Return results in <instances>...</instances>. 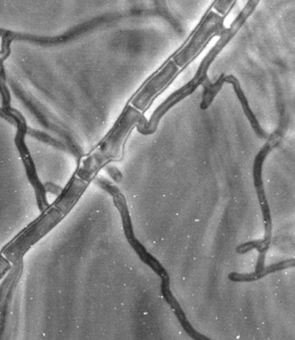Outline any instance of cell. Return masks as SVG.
I'll use <instances>...</instances> for the list:
<instances>
[{
	"label": "cell",
	"instance_id": "6da1fadb",
	"mask_svg": "<svg viewBox=\"0 0 295 340\" xmlns=\"http://www.w3.org/2000/svg\"><path fill=\"white\" fill-rule=\"evenodd\" d=\"M89 186L72 175L61 194L38 217L21 229L0 249L7 260L14 265L22 261L33 247L51 233L66 219L80 202Z\"/></svg>",
	"mask_w": 295,
	"mask_h": 340
},
{
	"label": "cell",
	"instance_id": "7a4b0ae2",
	"mask_svg": "<svg viewBox=\"0 0 295 340\" xmlns=\"http://www.w3.org/2000/svg\"><path fill=\"white\" fill-rule=\"evenodd\" d=\"M93 183H95L99 188L106 192L112 197L113 203L115 208L117 210L120 217H121V223H122V229L125 234L127 243L130 247L135 250L138 256L140 257L141 261L152 269L156 275L160 277V291L161 295L163 296L164 300L169 305L170 308L173 311L176 318L178 319V322L180 323L181 326L183 330L187 332L190 337L195 340H211L206 336L198 332L190 322L188 318L185 315L180 304L178 303V300L176 299L172 290H171V278L169 273L167 272L165 267L159 263V260L155 258L152 254L147 251L146 247L138 240L135 236L133 225H132V218L130 215L127 202L126 197L121 192L116 185L109 180L108 178L104 177L98 176Z\"/></svg>",
	"mask_w": 295,
	"mask_h": 340
},
{
	"label": "cell",
	"instance_id": "3957f363",
	"mask_svg": "<svg viewBox=\"0 0 295 340\" xmlns=\"http://www.w3.org/2000/svg\"><path fill=\"white\" fill-rule=\"evenodd\" d=\"M259 1H249L245 5L242 12L237 15L234 22L231 23L229 28H226L224 32H222L220 37L215 45L212 47L209 53L204 57V59L201 62L200 65L198 67V70L188 83L181 87L180 89L176 90L174 93L170 94L167 100H164L160 105L155 109L150 120H146L145 116L141 118L140 122L137 124V130L143 135H153L157 131L158 125L160 123L162 118L167 115V112L172 109L175 105L180 102L183 99L188 97L189 95L193 94L198 87L204 83V81L208 77V70L212 63L214 62L218 54L220 53L224 47L232 40L233 37H235L236 33L239 32L244 25L247 19L251 16L256 6H258Z\"/></svg>",
	"mask_w": 295,
	"mask_h": 340
},
{
	"label": "cell",
	"instance_id": "277c9868",
	"mask_svg": "<svg viewBox=\"0 0 295 340\" xmlns=\"http://www.w3.org/2000/svg\"><path fill=\"white\" fill-rule=\"evenodd\" d=\"M143 116V114L133 107H126L115 126L97 147L77 164L73 176L89 186L98 177L101 169L112 162L121 161L124 157V150L129 135Z\"/></svg>",
	"mask_w": 295,
	"mask_h": 340
},
{
	"label": "cell",
	"instance_id": "5b68a950",
	"mask_svg": "<svg viewBox=\"0 0 295 340\" xmlns=\"http://www.w3.org/2000/svg\"><path fill=\"white\" fill-rule=\"evenodd\" d=\"M3 110L7 116L12 118L13 120V126L17 127V134L15 136V145L20 155L27 179L33 189L37 207L39 212H43V210H45L49 206V201L48 199V194L45 192L44 185L38 176V170L33 158L30 152L28 146L26 145L25 137L27 135L28 126L26 123L25 118L23 117L20 112L12 107L3 109Z\"/></svg>",
	"mask_w": 295,
	"mask_h": 340
},
{
	"label": "cell",
	"instance_id": "8992f818",
	"mask_svg": "<svg viewBox=\"0 0 295 340\" xmlns=\"http://www.w3.org/2000/svg\"><path fill=\"white\" fill-rule=\"evenodd\" d=\"M12 90L14 91L15 94L19 98L22 102L25 104L26 108L32 111L35 117L37 118L38 122L44 126L45 128L49 129V131L54 132L55 134L59 135L63 141L69 144V146L76 150H83L80 146H78L72 135H70L69 130L61 123L60 121L52 115L51 113L46 109L45 107L38 102L32 94L27 93L24 89L18 85L15 82L11 83Z\"/></svg>",
	"mask_w": 295,
	"mask_h": 340
},
{
	"label": "cell",
	"instance_id": "52a82bcc",
	"mask_svg": "<svg viewBox=\"0 0 295 340\" xmlns=\"http://www.w3.org/2000/svg\"><path fill=\"white\" fill-rule=\"evenodd\" d=\"M229 83L231 84L234 89L236 96H237L238 100L241 104L243 110H244V115L246 116L248 120L250 121V126L252 127L253 130L255 133V135H257L258 137L261 139L266 140L269 138V135L262 127H261V124L259 123L257 118L255 116L254 112L250 108L249 100L247 99L246 95L244 94V90L242 89L240 82L238 81L237 78L234 76L233 74H229V75H225V83Z\"/></svg>",
	"mask_w": 295,
	"mask_h": 340
},
{
	"label": "cell",
	"instance_id": "ba28073f",
	"mask_svg": "<svg viewBox=\"0 0 295 340\" xmlns=\"http://www.w3.org/2000/svg\"><path fill=\"white\" fill-rule=\"evenodd\" d=\"M294 266L295 260L293 258H291V259L281 260L278 263H273L270 266H265L261 271L258 273L231 272L228 275V278L233 282H253V281L261 280V278L266 277V275H271L276 272L282 271L285 269H292V268H294Z\"/></svg>",
	"mask_w": 295,
	"mask_h": 340
},
{
	"label": "cell",
	"instance_id": "9c48e42d",
	"mask_svg": "<svg viewBox=\"0 0 295 340\" xmlns=\"http://www.w3.org/2000/svg\"><path fill=\"white\" fill-rule=\"evenodd\" d=\"M27 135H30L31 137L34 138L36 140H39L41 142L47 144L49 146H53L55 148L61 150L63 152H68L75 158L77 161V164L80 163L81 160H83V158L84 157L83 150H76V149L73 148L72 146H69V144L66 143L65 141H63V140H58V139H56V138L53 137L49 134H47V133H44V132L33 129L28 126Z\"/></svg>",
	"mask_w": 295,
	"mask_h": 340
},
{
	"label": "cell",
	"instance_id": "30bf717a",
	"mask_svg": "<svg viewBox=\"0 0 295 340\" xmlns=\"http://www.w3.org/2000/svg\"><path fill=\"white\" fill-rule=\"evenodd\" d=\"M12 41L4 37L2 38L1 43V49H0V95L2 98V108L6 109L11 107V93L9 90L8 84H7V78H6V69L4 66V62L9 58L11 54V45Z\"/></svg>",
	"mask_w": 295,
	"mask_h": 340
},
{
	"label": "cell",
	"instance_id": "8fae6325",
	"mask_svg": "<svg viewBox=\"0 0 295 340\" xmlns=\"http://www.w3.org/2000/svg\"><path fill=\"white\" fill-rule=\"evenodd\" d=\"M225 75H226L225 74H221L220 77L218 78L215 83H212L209 78H207L202 84V86L204 88L200 104V109L202 110L209 109L213 100H215L216 96L221 91V89H223L225 83Z\"/></svg>",
	"mask_w": 295,
	"mask_h": 340
},
{
	"label": "cell",
	"instance_id": "7c38bea8",
	"mask_svg": "<svg viewBox=\"0 0 295 340\" xmlns=\"http://www.w3.org/2000/svg\"><path fill=\"white\" fill-rule=\"evenodd\" d=\"M235 2L232 1H217L213 3V6L220 13L221 16L226 17L229 11L231 10V6H235Z\"/></svg>",
	"mask_w": 295,
	"mask_h": 340
},
{
	"label": "cell",
	"instance_id": "4fadbf2b",
	"mask_svg": "<svg viewBox=\"0 0 295 340\" xmlns=\"http://www.w3.org/2000/svg\"><path fill=\"white\" fill-rule=\"evenodd\" d=\"M12 266L13 265L12 263H10L3 254H0V282L8 275L9 272L12 270Z\"/></svg>",
	"mask_w": 295,
	"mask_h": 340
},
{
	"label": "cell",
	"instance_id": "5bb4252c",
	"mask_svg": "<svg viewBox=\"0 0 295 340\" xmlns=\"http://www.w3.org/2000/svg\"><path fill=\"white\" fill-rule=\"evenodd\" d=\"M104 169L113 180L115 181V183H121L123 179V175L116 166H113L110 164V165H108Z\"/></svg>",
	"mask_w": 295,
	"mask_h": 340
},
{
	"label": "cell",
	"instance_id": "9a60e30c",
	"mask_svg": "<svg viewBox=\"0 0 295 340\" xmlns=\"http://www.w3.org/2000/svg\"><path fill=\"white\" fill-rule=\"evenodd\" d=\"M44 185V188H45V192L47 194L53 195L57 197L61 194V192H63V187H61L57 184L53 183V182H45L43 183Z\"/></svg>",
	"mask_w": 295,
	"mask_h": 340
},
{
	"label": "cell",
	"instance_id": "2e32d148",
	"mask_svg": "<svg viewBox=\"0 0 295 340\" xmlns=\"http://www.w3.org/2000/svg\"><path fill=\"white\" fill-rule=\"evenodd\" d=\"M0 118H2V119L6 120L9 123L13 125V120H12V118L10 117V116H7V115L5 114V112H4L2 108H0Z\"/></svg>",
	"mask_w": 295,
	"mask_h": 340
}]
</instances>
